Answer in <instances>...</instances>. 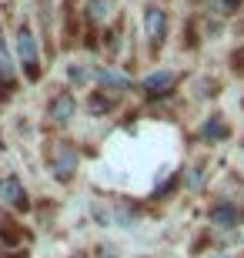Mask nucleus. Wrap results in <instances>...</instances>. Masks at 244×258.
Instances as JSON below:
<instances>
[{
	"instance_id": "1",
	"label": "nucleus",
	"mask_w": 244,
	"mask_h": 258,
	"mask_svg": "<svg viewBox=\"0 0 244 258\" xmlns=\"http://www.w3.org/2000/svg\"><path fill=\"white\" fill-rule=\"evenodd\" d=\"M17 54H20V64H24L27 77L37 81V47H34V34L27 27L17 30Z\"/></svg>"
},
{
	"instance_id": "2",
	"label": "nucleus",
	"mask_w": 244,
	"mask_h": 258,
	"mask_svg": "<svg viewBox=\"0 0 244 258\" xmlns=\"http://www.w3.org/2000/svg\"><path fill=\"white\" fill-rule=\"evenodd\" d=\"M144 30H147V44L154 50L164 44V34H168V17L160 7H147L144 10Z\"/></svg>"
},
{
	"instance_id": "3",
	"label": "nucleus",
	"mask_w": 244,
	"mask_h": 258,
	"mask_svg": "<svg viewBox=\"0 0 244 258\" xmlns=\"http://www.w3.org/2000/svg\"><path fill=\"white\" fill-rule=\"evenodd\" d=\"M74 171H77V151L67 141H60L54 148V174L60 178V181H67Z\"/></svg>"
},
{
	"instance_id": "4",
	"label": "nucleus",
	"mask_w": 244,
	"mask_h": 258,
	"mask_svg": "<svg viewBox=\"0 0 244 258\" xmlns=\"http://www.w3.org/2000/svg\"><path fill=\"white\" fill-rule=\"evenodd\" d=\"M178 84V74L174 71H157V74H147L144 77V94L147 97H164V94H171V87Z\"/></svg>"
},
{
	"instance_id": "5",
	"label": "nucleus",
	"mask_w": 244,
	"mask_h": 258,
	"mask_svg": "<svg viewBox=\"0 0 244 258\" xmlns=\"http://www.w3.org/2000/svg\"><path fill=\"white\" fill-rule=\"evenodd\" d=\"M0 198L7 201V205H14V208H24V205H27L24 184H20L17 178H4V181H0Z\"/></svg>"
},
{
	"instance_id": "6",
	"label": "nucleus",
	"mask_w": 244,
	"mask_h": 258,
	"mask_svg": "<svg viewBox=\"0 0 244 258\" xmlns=\"http://www.w3.org/2000/svg\"><path fill=\"white\" fill-rule=\"evenodd\" d=\"M50 117H54L57 124H67V121H70V117H74V97L67 94H57L54 101H50Z\"/></svg>"
},
{
	"instance_id": "7",
	"label": "nucleus",
	"mask_w": 244,
	"mask_h": 258,
	"mask_svg": "<svg viewBox=\"0 0 244 258\" xmlns=\"http://www.w3.org/2000/svg\"><path fill=\"white\" fill-rule=\"evenodd\" d=\"M211 225H217L221 231L234 228V225H237V211L231 208L227 201H221V205H214V208H211Z\"/></svg>"
},
{
	"instance_id": "8",
	"label": "nucleus",
	"mask_w": 244,
	"mask_h": 258,
	"mask_svg": "<svg viewBox=\"0 0 244 258\" xmlns=\"http://www.w3.org/2000/svg\"><path fill=\"white\" fill-rule=\"evenodd\" d=\"M97 77H101V84H107V87H111V94H114V97L127 91V81H124L121 74H114V71H107V67H104V71H101Z\"/></svg>"
},
{
	"instance_id": "9",
	"label": "nucleus",
	"mask_w": 244,
	"mask_h": 258,
	"mask_svg": "<svg viewBox=\"0 0 244 258\" xmlns=\"http://www.w3.org/2000/svg\"><path fill=\"white\" fill-rule=\"evenodd\" d=\"M107 14H111V0H87V17L94 24H104Z\"/></svg>"
},
{
	"instance_id": "10",
	"label": "nucleus",
	"mask_w": 244,
	"mask_h": 258,
	"mask_svg": "<svg viewBox=\"0 0 244 258\" xmlns=\"http://www.w3.org/2000/svg\"><path fill=\"white\" fill-rule=\"evenodd\" d=\"M0 84H14V67H10V57L4 50V40H0Z\"/></svg>"
},
{
	"instance_id": "11",
	"label": "nucleus",
	"mask_w": 244,
	"mask_h": 258,
	"mask_svg": "<svg viewBox=\"0 0 244 258\" xmlns=\"http://www.w3.org/2000/svg\"><path fill=\"white\" fill-rule=\"evenodd\" d=\"M224 134H227V127L221 124L217 117H214V121H207V124L201 127V138H207V141H217V138H224Z\"/></svg>"
},
{
	"instance_id": "12",
	"label": "nucleus",
	"mask_w": 244,
	"mask_h": 258,
	"mask_svg": "<svg viewBox=\"0 0 244 258\" xmlns=\"http://www.w3.org/2000/svg\"><path fill=\"white\" fill-rule=\"evenodd\" d=\"M237 4H241V0H214V10L217 14H234Z\"/></svg>"
},
{
	"instance_id": "13",
	"label": "nucleus",
	"mask_w": 244,
	"mask_h": 258,
	"mask_svg": "<svg viewBox=\"0 0 244 258\" xmlns=\"http://www.w3.org/2000/svg\"><path fill=\"white\" fill-rule=\"evenodd\" d=\"M217 258H227V255H217Z\"/></svg>"
}]
</instances>
